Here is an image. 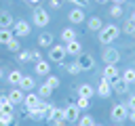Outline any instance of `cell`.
Masks as SVG:
<instances>
[{"label":"cell","mask_w":135,"mask_h":126,"mask_svg":"<svg viewBox=\"0 0 135 126\" xmlns=\"http://www.w3.org/2000/svg\"><path fill=\"white\" fill-rule=\"evenodd\" d=\"M120 32H122V29H118V25L108 23V25H103V27L99 29V36H97V38H99V42H101V44H105V46H108V44H112V42L120 36Z\"/></svg>","instance_id":"cell-1"},{"label":"cell","mask_w":135,"mask_h":126,"mask_svg":"<svg viewBox=\"0 0 135 126\" xmlns=\"http://www.w3.org/2000/svg\"><path fill=\"white\" fill-rule=\"evenodd\" d=\"M32 21H34L36 27H46L51 23V13L46 8H42V6H36L34 13H32Z\"/></svg>","instance_id":"cell-2"},{"label":"cell","mask_w":135,"mask_h":126,"mask_svg":"<svg viewBox=\"0 0 135 126\" xmlns=\"http://www.w3.org/2000/svg\"><path fill=\"white\" fill-rule=\"evenodd\" d=\"M110 118H112L114 124H122L124 120H129V107L122 105V103L112 105V109H110Z\"/></svg>","instance_id":"cell-3"},{"label":"cell","mask_w":135,"mask_h":126,"mask_svg":"<svg viewBox=\"0 0 135 126\" xmlns=\"http://www.w3.org/2000/svg\"><path fill=\"white\" fill-rule=\"evenodd\" d=\"M51 103H44V101H40V105L38 107H34V109H30L27 111V118L30 120H34V122H40V120H44L46 118V113L51 111Z\"/></svg>","instance_id":"cell-4"},{"label":"cell","mask_w":135,"mask_h":126,"mask_svg":"<svg viewBox=\"0 0 135 126\" xmlns=\"http://www.w3.org/2000/svg\"><path fill=\"white\" fill-rule=\"evenodd\" d=\"M46 124L49 126H65L68 122H65V118H63V109H59V107H51V111L46 113Z\"/></svg>","instance_id":"cell-5"},{"label":"cell","mask_w":135,"mask_h":126,"mask_svg":"<svg viewBox=\"0 0 135 126\" xmlns=\"http://www.w3.org/2000/svg\"><path fill=\"white\" fill-rule=\"evenodd\" d=\"M65 57H68L65 44H53V46L49 48V61H51V63H63Z\"/></svg>","instance_id":"cell-6"},{"label":"cell","mask_w":135,"mask_h":126,"mask_svg":"<svg viewBox=\"0 0 135 126\" xmlns=\"http://www.w3.org/2000/svg\"><path fill=\"white\" fill-rule=\"evenodd\" d=\"M30 32H32L30 21H25V19H17V21L13 23V34H15V38H25V36H30Z\"/></svg>","instance_id":"cell-7"},{"label":"cell","mask_w":135,"mask_h":126,"mask_svg":"<svg viewBox=\"0 0 135 126\" xmlns=\"http://www.w3.org/2000/svg\"><path fill=\"white\" fill-rule=\"evenodd\" d=\"M63 118H65V122L76 124L78 118H80V109H78V105H76V103H68V105L63 107Z\"/></svg>","instance_id":"cell-8"},{"label":"cell","mask_w":135,"mask_h":126,"mask_svg":"<svg viewBox=\"0 0 135 126\" xmlns=\"http://www.w3.org/2000/svg\"><path fill=\"white\" fill-rule=\"evenodd\" d=\"M118 61H120V52H118L116 48L108 46V48L103 50V63H105V65H116Z\"/></svg>","instance_id":"cell-9"},{"label":"cell","mask_w":135,"mask_h":126,"mask_svg":"<svg viewBox=\"0 0 135 126\" xmlns=\"http://www.w3.org/2000/svg\"><path fill=\"white\" fill-rule=\"evenodd\" d=\"M95 92H97L101 99H108V97L112 94V84H110V80L101 78V80H99V84H97V88H95Z\"/></svg>","instance_id":"cell-10"},{"label":"cell","mask_w":135,"mask_h":126,"mask_svg":"<svg viewBox=\"0 0 135 126\" xmlns=\"http://www.w3.org/2000/svg\"><path fill=\"white\" fill-rule=\"evenodd\" d=\"M49 71H51V61L49 59H40V61L34 63V74L36 76H49Z\"/></svg>","instance_id":"cell-11"},{"label":"cell","mask_w":135,"mask_h":126,"mask_svg":"<svg viewBox=\"0 0 135 126\" xmlns=\"http://www.w3.org/2000/svg\"><path fill=\"white\" fill-rule=\"evenodd\" d=\"M110 84H112V90L114 92H118V94H127L129 92V84L118 76V78H114V80H110Z\"/></svg>","instance_id":"cell-12"},{"label":"cell","mask_w":135,"mask_h":126,"mask_svg":"<svg viewBox=\"0 0 135 126\" xmlns=\"http://www.w3.org/2000/svg\"><path fill=\"white\" fill-rule=\"evenodd\" d=\"M40 101H42V99L38 97V92H34V90H32V92H27V94H25V99H23V105H25V109L30 111V109L38 107V105H40Z\"/></svg>","instance_id":"cell-13"},{"label":"cell","mask_w":135,"mask_h":126,"mask_svg":"<svg viewBox=\"0 0 135 126\" xmlns=\"http://www.w3.org/2000/svg\"><path fill=\"white\" fill-rule=\"evenodd\" d=\"M68 21L74 23V25L82 23V21H84V8H76V6H74V8L68 13Z\"/></svg>","instance_id":"cell-14"},{"label":"cell","mask_w":135,"mask_h":126,"mask_svg":"<svg viewBox=\"0 0 135 126\" xmlns=\"http://www.w3.org/2000/svg\"><path fill=\"white\" fill-rule=\"evenodd\" d=\"M65 52H68L70 57H80V55H82V44L78 42V38L65 44Z\"/></svg>","instance_id":"cell-15"},{"label":"cell","mask_w":135,"mask_h":126,"mask_svg":"<svg viewBox=\"0 0 135 126\" xmlns=\"http://www.w3.org/2000/svg\"><path fill=\"white\" fill-rule=\"evenodd\" d=\"M76 61L80 63L82 71H91V69H95V59H93V55H80Z\"/></svg>","instance_id":"cell-16"},{"label":"cell","mask_w":135,"mask_h":126,"mask_svg":"<svg viewBox=\"0 0 135 126\" xmlns=\"http://www.w3.org/2000/svg\"><path fill=\"white\" fill-rule=\"evenodd\" d=\"M17 88H21L23 92H32V90L36 88V80H34V76H23Z\"/></svg>","instance_id":"cell-17"},{"label":"cell","mask_w":135,"mask_h":126,"mask_svg":"<svg viewBox=\"0 0 135 126\" xmlns=\"http://www.w3.org/2000/svg\"><path fill=\"white\" fill-rule=\"evenodd\" d=\"M6 97H8V101H11L13 105H19V103H23V99H25V92H23L21 88H17V86H15V88H13V90H11Z\"/></svg>","instance_id":"cell-18"},{"label":"cell","mask_w":135,"mask_h":126,"mask_svg":"<svg viewBox=\"0 0 135 126\" xmlns=\"http://www.w3.org/2000/svg\"><path fill=\"white\" fill-rule=\"evenodd\" d=\"M53 34L51 32H42L40 36H38V46H42V48H51L53 46Z\"/></svg>","instance_id":"cell-19"},{"label":"cell","mask_w":135,"mask_h":126,"mask_svg":"<svg viewBox=\"0 0 135 126\" xmlns=\"http://www.w3.org/2000/svg\"><path fill=\"white\" fill-rule=\"evenodd\" d=\"M13 17H11V13L8 10H0V29H11L13 27Z\"/></svg>","instance_id":"cell-20"},{"label":"cell","mask_w":135,"mask_h":126,"mask_svg":"<svg viewBox=\"0 0 135 126\" xmlns=\"http://www.w3.org/2000/svg\"><path fill=\"white\" fill-rule=\"evenodd\" d=\"M13 111H15V105L8 101L6 94H2L0 97V113H13Z\"/></svg>","instance_id":"cell-21"},{"label":"cell","mask_w":135,"mask_h":126,"mask_svg":"<svg viewBox=\"0 0 135 126\" xmlns=\"http://www.w3.org/2000/svg\"><path fill=\"white\" fill-rule=\"evenodd\" d=\"M21 78H23V74H21L19 69H11V71H8V76H6V82H8V84H13V86H19Z\"/></svg>","instance_id":"cell-22"},{"label":"cell","mask_w":135,"mask_h":126,"mask_svg":"<svg viewBox=\"0 0 135 126\" xmlns=\"http://www.w3.org/2000/svg\"><path fill=\"white\" fill-rule=\"evenodd\" d=\"M95 94V88L91 86V84H80L78 86V97H86V99H91Z\"/></svg>","instance_id":"cell-23"},{"label":"cell","mask_w":135,"mask_h":126,"mask_svg":"<svg viewBox=\"0 0 135 126\" xmlns=\"http://www.w3.org/2000/svg\"><path fill=\"white\" fill-rule=\"evenodd\" d=\"M61 40H63V44H68V42H72V40H76V29H72V27L61 29Z\"/></svg>","instance_id":"cell-24"},{"label":"cell","mask_w":135,"mask_h":126,"mask_svg":"<svg viewBox=\"0 0 135 126\" xmlns=\"http://www.w3.org/2000/svg\"><path fill=\"white\" fill-rule=\"evenodd\" d=\"M86 27H89L91 32H99V29L103 27V23H101V19H99V17H91V19L86 21Z\"/></svg>","instance_id":"cell-25"},{"label":"cell","mask_w":135,"mask_h":126,"mask_svg":"<svg viewBox=\"0 0 135 126\" xmlns=\"http://www.w3.org/2000/svg\"><path fill=\"white\" fill-rule=\"evenodd\" d=\"M103 78H105V80H114V78H118V67H116V65H105V69H103Z\"/></svg>","instance_id":"cell-26"},{"label":"cell","mask_w":135,"mask_h":126,"mask_svg":"<svg viewBox=\"0 0 135 126\" xmlns=\"http://www.w3.org/2000/svg\"><path fill=\"white\" fill-rule=\"evenodd\" d=\"M120 78H122L127 84H135V67H129V69H124Z\"/></svg>","instance_id":"cell-27"},{"label":"cell","mask_w":135,"mask_h":126,"mask_svg":"<svg viewBox=\"0 0 135 126\" xmlns=\"http://www.w3.org/2000/svg\"><path fill=\"white\" fill-rule=\"evenodd\" d=\"M15 38V34H13V29H0V44H8L11 40Z\"/></svg>","instance_id":"cell-28"},{"label":"cell","mask_w":135,"mask_h":126,"mask_svg":"<svg viewBox=\"0 0 135 126\" xmlns=\"http://www.w3.org/2000/svg\"><path fill=\"white\" fill-rule=\"evenodd\" d=\"M51 94H53V88H51L46 82H44L42 86H38V97H40V99H46V97H51Z\"/></svg>","instance_id":"cell-29"},{"label":"cell","mask_w":135,"mask_h":126,"mask_svg":"<svg viewBox=\"0 0 135 126\" xmlns=\"http://www.w3.org/2000/svg\"><path fill=\"white\" fill-rule=\"evenodd\" d=\"M76 105H78V109H80V111H86V109L91 107V99H86V97H78Z\"/></svg>","instance_id":"cell-30"},{"label":"cell","mask_w":135,"mask_h":126,"mask_svg":"<svg viewBox=\"0 0 135 126\" xmlns=\"http://www.w3.org/2000/svg\"><path fill=\"white\" fill-rule=\"evenodd\" d=\"M78 126H95V120H93L89 113H84V116L78 118Z\"/></svg>","instance_id":"cell-31"},{"label":"cell","mask_w":135,"mask_h":126,"mask_svg":"<svg viewBox=\"0 0 135 126\" xmlns=\"http://www.w3.org/2000/svg\"><path fill=\"white\" fill-rule=\"evenodd\" d=\"M65 69H68V74H72V76H78V74L82 71V67H80V63H78V61H74V63H70V65H68Z\"/></svg>","instance_id":"cell-32"},{"label":"cell","mask_w":135,"mask_h":126,"mask_svg":"<svg viewBox=\"0 0 135 126\" xmlns=\"http://www.w3.org/2000/svg\"><path fill=\"white\" fill-rule=\"evenodd\" d=\"M122 32L127 34V36H131V38H135V23L129 19L127 23H124V27H122Z\"/></svg>","instance_id":"cell-33"},{"label":"cell","mask_w":135,"mask_h":126,"mask_svg":"<svg viewBox=\"0 0 135 126\" xmlns=\"http://www.w3.org/2000/svg\"><path fill=\"white\" fill-rule=\"evenodd\" d=\"M6 48H8L11 52H19V50H21V44H19V40H17V38H13V40L6 44Z\"/></svg>","instance_id":"cell-34"},{"label":"cell","mask_w":135,"mask_h":126,"mask_svg":"<svg viewBox=\"0 0 135 126\" xmlns=\"http://www.w3.org/2000/svg\"><path fill=\"white\" fill-rule=\"evenodd\" d=\"M110 17H114V19H116V17H122V6H120V4H114V6L110 8Z\"/></svg>","instance_id":"cell-35"},{"label":"cell","mask_w":135,"mask_h":126,"mask_svg":"<svg viewBox=\"0 0 135 126\" xmlns=\"http://www.w3.org/2000/svg\"><path fill=\"white\" fill-rule=\"evenodd\" d=\"M46 84L55 90V88H59V84H61V82H59V78H57V76H49V78H46Z\"/></svg>","instance_id":"cell-36"},{"label":"cell","mask_w":135,"mask_h":126,"mask_svg":"<svg viewBox=\"0 0 135 126\" xmlns=\"http://www.w3.org/2000/svg\"><path fill=\"white\" fill-rule=\"evenodd\" d=\"M32 57H30V50H19V63H30Z\"/></svg>","instance_id":"cell-37"},{"label":"cell","mask_w":135,"mask_h":126,"mask_svg":"<svg viewBox=\"0 0 135 126\" xmlns=\"http://www.w3.org/2000/svg\"><path fill=\"white\" fill-rule=\"evenodd\" d=\"M70 4H74L76 8H86L89 6V0H68Z\"/></svg>","instance_id":"cell-38"},{"label":"cell","mask_w":135,"mask_h":126,"mask_svg":"<svg viewBox=\"0 0 135 126\" xmlns=\"http://www.w3.org/2000/svg\"><path fill=\"white\" fill-rule=\"evenodd\" d=\"M30 57H32V63H36V61H40V59H42L40 50H30Z\"/></svg>","instance_id":"cell-39"},{"label":"cell","mask_w":135,"mask_h":126,"mask_svg":"<svg viewBox=\"0 0 135 126\" xmlns=\"http://www.w3.org/2000/svg\"><path fill=\"white\" fill-rule=\"evenodd\" d=\"M49 8L59 10V8H61V0H49Z\"/></svg>","instance_id":"cell-40"},{"label":"cell","mask_w":135,"mask_h":126,"mask_svg":"<svg viewBox=\"0 0 135 126\" xmlns=\"http://www.w3.org/2000/svg\"><path fill=\"white\" fill-rule=\"evenodd\" d=\"M127 107H129V111H131V109H135V94H131V97H129V101H127Z\"/></svg>","instance_id":"cell-41"},{"label":"cell","mask_w":135,"mask_h":126,"mask_svg":"<svg viewBox=\"0 0 135 126\" xmlns=\"http://www.w3.org/2000/svg\"><path fill=\"white\" fill-rule=\"evenodd\" d=\"M129 120H131V122H135V109H131V111H129Z\"/></svg>","instance_id":"cell-42"},{"label":"cell","mask_w":135,"mask_h":126,"mask_svg":"<svg viewBox=\"0 0 135 126\" xmlns=\"http://www.w3.org/2000/svg\"><path fill=\"white\" fill-rule=\"evenodd\" d=\"M27 2H30L32 6H38V4H40V0H27Z\"/></svg>","instance_id":"cell-43"},{"label":"cell","mask_w":135,"mask_h":126,"mask_svg":"<svg viewBox=\"0 0 135 126\" xmlns=\"http://www.w3.org/2000/svg\"><path fill=\"white\" fill-rule=\"evenodd\" d=\"M112 2H114V4H120V6H122V4L127 2V0H112Z\"/></svg>","instance_id":"cell-44"},{"label":"cell","mask_w":135,"mask_h":126,"mask_svg":"<svg viewBox=\"0 0 135 126\" xmlns=\"http://www.w3.org/2000/svg\"><path fill=\"white\" fill-rule=\"evenodd\" d=\"M97 4H105V2H110V0H95Z\"/></svg>","instance_id":"cell-45"},{"label":"cell","mask_w":135,"mask_h":126,"mask_svg":"<svg viewBox=\"0 0 135 126\" xmlns=\"http://www.w3.org/2000/svg\"><path fill=\"white\" fill-rule=\"evenodd\" d=\"M131 21H133V23H135V10H133V13H131Z\"/></svg>","instance_id":"cell-46"},{"label":"cell","mask_w":135,"mask_h":126,"mask_svg":"<svg viewBox=\"0 0 135 126\" xmlns=\"http://www.w3.org/2000/svg\"><path fill=\"white\" fill-rule=\"evenodd\" d=\"M2 76H4V71H2V67H0V80H2Z\"/></svg>","instance_id":"cell-47"},{"label":"cell","mask_w":135,"mask_h":126,"mask_svg":"<svg viewBox=\"0 0 135 126\" xmlns=\"http://www.w3.org/2000/svg\"><path fill=\"white\" fill-rule=\"evenodd\" d=\"M95 126H99V124H95Z\"/></svg>","instance_id":"cell-48"},{"label":"cell","mask_w":135,"mask_h":126,"mask_svg":"<svg viewBox=\"0 0 135 126\" xmlns=\"http://www.w3.org/2000/svg\"><path fill=\"white\" fill-rule=\"evenodd\" d=\"M114 126H118V124H114Z\"/></svg>","instance_id":"cell-49"}]
</instances>
